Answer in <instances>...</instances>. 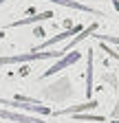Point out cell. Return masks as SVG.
Masks as SVG:
<instances>
[{
	"mask_svg": "<svg viewBox=\"0 0 119 123\" xmlns=\"http://www.w3.org/2000/svg\"><path fill=\"white\" fill-rule=\"evenodd\" d=\"M49 2H55V5H62V7H68V9H77V11H84V13H93V15H101V11L88 7V5H82L77 0H49Z\"/></svg>",
	"mask_w": 119,
	"mask_h": 123,
	"instance_id": "cell-8",
	"label": "cell"
},
{
	"mask_svg": "<svg viewBox=\"0 0 119 123\" xmlns=\"http://www.w3.org/2000/svg\"><path fill=\"white\" fill-rule=\"evenodd\" d=\"M95 37H99L101 42H104V40H108V42H115V44H119V37H115V35H95Z\"/></svg>",
	"mask_w": 119,
	"mask_h": 123,
	"instance_id": "cell-11",
	"label": "cell"
},
{
	"mask_svg": "<svg viewBox=\"0 0 119 123\" xmlns=\"http://www.w3.org/2000/svg\"><path fill=\"white\" fill-rule=\"evenodd\" d=\"M64 51H31V53H18V55H5L0 57V66L7 64H22V62H40V59H60Z\"/></svg>",
	"mask_w": 119,
	"mask_h": 123,
	"instance_id": "cell-1",
	"label": "cell"
},
{
	"mask_svg": "<svg viewBox=\"0 0 119 123\" xmlns=\"http://www.w3.org/2000/svg\"><path fill=\"white\" fill-rule=\"evenodd\" d=\"M86 59H88V66H86V95L91 97L93 95V49L86 51Z\"/></svg>",
	"mask_w": 119,
	"mask_h": 123,
	"instance_id": "cell-9",
	"label": "cell"
},
{
	"mask_svg": "<svg viewBox=\"0 0 119 123\" xmlns=\"http://www.w3.org/2000/svg\"><path fill=\"white\" fill-rule=\"evenodd\" d=\"M49 18H55L53 11H42V13H35V15H29V18H20V20H13L9 26L16 29V26H24V24H35V22H42V20H49Z\"/></svg>",
	"mask_w": 119,
	"mask_h": 123,
	"instance_id": "cell-7",
	"label": "cell"
},
{
	"mask_svg": "<svg viewBox=\"0 0 119 123\" xmlns=\"http://www.w3.org/2000/svg\"><path fill=\"white\" fill-rule=\"evenodd\" d=\"M5 2H7V0H0V5H5Z\"/></svg>",
	"mask_w": 119,
	"mask_h": 123,
	"instance_id": "cell-13",
	"label": "cell"
},
{
	"mask_svg": "<svg viewBox=\"0 0 119 123\" xmlns=\"http://www.w3.org/2000/svg\"><path fill=\"white\" fill-rule=\"evenodd\" d=\"M0 117L7 119V121H13V123H44L38 117H29V114H22V112H11V110H5V108H0Z\"/></svg>",
	"mask_w": 119,
	"mask_h": 123,
	"instance_id": "cell-6",
	"label": "cell"
},
{
	"mask_svg": "<svg viewBox=\"0 0 119 123\" xmlns=\"http://www.w3.org/2000/svg\"><path fill=\"white\" fill-rule=\"evenodd\" d=\"M112 123H119V121H112Z\"/></svg>",
	"mask_w": 119,
	"mask_h": 123,
	"instance_id": "cell-14",
	"label": "cell"
},
{
	"mask_svg": "<svg viewBox=\"0 0 119 123\" xmlns=\"http://www.w3.org/2000/svg\"><path fill=\"white\" fill-rule=\"evenodd\" d=\"M5 37V29H0V40H2Z\"/></svg>",
	"mask_w": 119,
	"mask_h": 123,
	"instance_id": "cell-12",
	"label": "cell"
},
{
	"mask_svg": "<svg viewBox=\"0 0 119 123\" xmlns=\"http://www.w3.org/2000/svg\"><path fill=\"white\" fill-rule=\"evenodd\" d=\"M73 117L79 119V121H95V123H104V121H106L101 114H73Z\"/></svg>",
	"mask_w": 119,
	"mask_h": 123,
	"instance_id": "cell-10",
	"label": "cell"
},
{
	"mask_svg": "<svg viewBox=\"0 0 119 123\" xmlns=\"http://www.w3.org/2000/svg\"><path fill=\"white\" fill-rule=\"evenodd\" d=\"M79 59H82V53H77V51H73V53H68V55H62V57H60L51 68L44 70V75H42V77H53V75H57L60 70L68 68L71 64H75V62H79Z\"/></svg>",
	"mask_w": 119,
	"mask_h": 123,
	"instance_id": "cell-3",
	"label": "cell"
},
{
	"mask_svg": "<svg viewBox=\"0 0 119 123\" xmlns=\"http://www.w3.org/2000/svg\"><path fill=\"white\" fill-rule=\"evenodd\" d=\"M0 105H9V108H18V110H29V112H38V114H53L49 105H40V103H26L20 99H0Z\"/></svg>",
	"mask_w": 119,
	"mask_h": 123,
	"instance_id": "cell-2",
	"label": "cell"
},
{
	"mask_svg": "<svg viewBox=\"0 0 119 123\" xmlns=\"http://www.w3.org/2000/svg\"><path fill=\"white\" fill-rule=\"evenodd\" d=\"M93 108H97V101L91 99V101H86V103H79V105H66L62 108V110H55L53 114L55 117H68V114H82L84 110H93Z\"/></svg>",
	"mask_w": 119,
	"mask_h": 123,
	"instance_id": "cell-5",
	"label": "cell"
},
{
	"mask_svg": "<svg viewBox=\"0 0 119 123\" xmlns=\"http://www.w3.org/2000/svg\"><path fill=\"white\" fill-rule=\"evenodd\" d=\"M77 33H82V26H73V29H68V31H64V33H60V35H55V37H49V40H44L35 51H49L51 46L55 44V42H64V40H68L71 35H77Z\"/></svg>",
	"mask_w": 119,
	"mask_h": 123,
	"instance_id": "cell-4",
	"label": "cell"
}]
</instances>
